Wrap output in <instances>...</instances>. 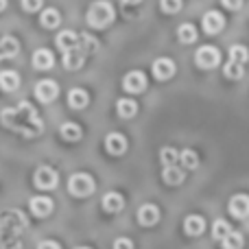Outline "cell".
I'll list each match as a JSON object with an SVG mask.
<instances>
[{
  "label": "cell",
  "instance_id": "cell-42",
  "mask_svg": "<svg viewBox=\"0 0 249 249\" xmlns=\"http://www.w3.org/2000/svg\"><path fill=\"white\" fill-rule=\"evenodd\" d=\"M77 249H90V247H77Z\"/></svg>",
  "mask_w": 249,
  "mask_h": 249
},
{
  "label": "cell",
  "instance_id": "cell-7",
  "mask_svg": "<svg viewBox=\"0 0 249 249\" xmlns=\"http://www.w3.org/2000/svg\"><path fill=\"white\" fill-rule=\"evenodd\" d=\"M35 96H37L39 103H53V101L59 96V86H57L53 79H42V81L35 86Z\"/></svg>",
  "mask_w": 249,
  "mask_h": 249
},
{
  "label": "cell",
  "instance_id": "cell-23",
  "mask_svg": "<svg viewBox=\"0 0 249 249\" xmlns=\"http://www.w3.org/2000/svg\"><path fill=\"white\" fill-rule=\"evenodd\" d=\"M0 88H2L4 92H13L20 88V77H18V72H13V70H2L0 72Z\"/></svg>",
  "mask_w": 249,
  "mask_h": 249
},
{
  "label": "cell",
  "instance_id": "cell-36",
  "mask_svg": "<svg viewBox=\"0 0 249 249\" xmlns=\"http://www.w3.org/2000/svg\"><path fill=\"white\" fill-rule=\"evenodd\" d=\"M42 4H44V0H22V9H24V11H29V13L39 11V9H42Z\"/></svg>",
  "mask_w": 249,
  "mask_h": 249
},
{
  "label": "cell",
  "instance_id": "cell-17",
  "mask_svg": "<svg viewBox=\"0 0 249 249\" xmlns=\"http://www.w3.org/2000/svg\"><path fill=\"white\" fill-rule=\"evenodd\" d=\"M86 57H88V53L83 51L81 46L74 48V51L64 53V68L66 70H79L83 66V61H86Z\"/></svg>",
  "mask_w": 249,
  "mask_h": 249
},
{
  "label": "cell",
  "instance_id": "cell-41",
  "mask_svg": "<svg viewBox=\"0 0 249 249\" xmlns=\"http://www.w3.org/2000/svg\"><path fill=\"white\" fill-rule=\"evenodd\" d=\"M4 7H7V0H0V11H4Z\"/></svg>",
  "mask_w": 249,
  "mask_h": 249
},
{
  "label": "cell",
  "instance_id": "cell-20",
  "mask_svg": "<svg viewBox=\"0 0 249 249\" xmlns=\"http://www.w3.org/2000/svg\"><path fill=\"white\" fill-rule=\"evenodd\" d=\"M162 179H164V184H168V186H179V184H184L186 173L181 166H164Z\"/></svg>",
  "mask_w": 249,
  "mask_h": 249
},
{
  "label": "cell",
  "instance_id": "cell-13",
  "mask_svg": "<svg viewBox=\"0 0 249 249\" xmlns=\"http://www.w3.org/2000/svg\"><path fill=\"white\" fill-rule=\"evenodd\" d=\"M29 208H31V214L33 216H37V219H46L55 206H53V201L48 197H33L29 201Z\"/></svg>",
  "mask_w": 249,
  "mask_h": 249
},
{
  "label": "cell",
  "instance_id": "cell-29",
  "mask_svg": "<svg viewBox=\"0 0 249 249\" xmlns=\"http://www.w3.org/2000/svg\"><path fill=\"white\" fill-rule=\"evenodd\" d=\"M177 37H179L181 44H193L197 39V29L193 24H181L177 29Z\"/></svg>",
  "mask_w": 249,
  "mask_h": 249
},
{
  "label": "cell",
  "instance_id": "cell-21",
  "mask_svg": "<svg viewBox=\"0 0 249 249\" xmlns=\"http://www.w3.org/2000/svg\"><path fill=\"white\" fill-rule=\"evenodd\" d=\"M101 206H103L105 212L116 214V212H121L124 208V199H123V195H118V193H107L103 197V201H101Z\"/></svg>",
  "mask_w": 249,
  "mask_h": 249
},
{
  "label": "cell",
  "instance_id": "cell-1",
  "mask_svg": "<svg viewBox=\"0 0 249 249\" xmlns=\"http://www.w3.org/2000/svg\"><path fill=\"white\" fill-rule=\"evenodd\" d=\"M0 123L9 129V131L20 133L22 138H35L44 131V121L39 118L37 109L29 103L22 101L16 107H7L0 112Z\"/></svg>",
  "mask_w": 249,
  "mask_h": 249
},
{
  "label": "cell",
  "instance_id": "cell-27",
  "mask_svg": "<svg viewBox=\"0 0 249 249\" xmlns=\"http://www.w3.org/2000/svg\"><path fill=\"white\" fill-rule=\"evenodd\" d=\"M179 164H181V168H184V171H195V168L199 166L197 153H195L193 149H184L179 153Z\"/></svg>",
  "mask_w": 249,
  "mask_h": 249
},
{
  "label": "cell",
  "instance_id": "cell-8",
  "mask_svg": "<svg viewBox=\"0 0 249 249\" xmlns=\"http://www.w3.org/2000/svg\"><path fill=\"white\" fill-rule=\"evenodd\" d=\"M123 88L129 92V94H140V92L146 90V77L140 70H131L127 72V77L123 79Z\"/></svg>",
  "mask_w": 249,
  "mask_h": 249
},
{
  "label": "cell",
  "instance_id": "cell-35",
  "mask_svg": "<svg viewBox=\"0 0 249 249\" xmlns=\"http://www.w3.org/2000/svg\"><path fill=\"white\" fill-rule=\"evenodd\" d=\"M160 7L164 13H177L181 9V0H160Z\"/></svg>",
  "mask_w": 249,
  "mask_h": 249
},
{
  "label": "cell",
  "instance_id": "cell-40",
  "mask_svg": "<svg viewBox=\"0 0 249 249\" xmlns=\"http://www.w3.org/2000/svg\"><path fill=\"white\" fill-rule=\"evenodd\" d=\"M124 4H138V2H142V0H123Z\"/></svg>",
  "mask_w": 249,
  "mask_h": 249
},
{
  "label": "cell",
  "instance_id": "cell-11",
  "mask_svg": "<svg viewBox=\"0 0 249 249\" xmlns=\"http://www.w3.org/2000/svg\"><path fill=\"white\" fill-rule=\"evenodd\" d=\"M160 221V208L153 206V203H144V206L138 208V223L142 228H151Z\"/></svg>",
  "mask_w": 249,
  "mask_h": 249
},
{
  "label": "cell",
  "instance_id": "cell-10",
  "mask_svg": "<svg viewBox=\"0 0 249 249\" xmlns=\"http://www.w3.org/2000/svg\"><path fill=\"white\" fill-rule=\"evenodd\" d=\"M201 24H203V31H206L208 35H216L223 31L225 18H223V13H219V11H208L206 16H203Z\"/></svg>",
  "mask_w": 249,
  "mask_h": 249
},
{
  "label": "cell",
  "instance_id": "cell-18",
  "mask_svg": "<svg viewBox=\"0 0 249 249\" xmlns=\"http://www.w3.org/2000/svg\"><path fill=\"white\" fill-rule=\"evenodd\" d=\"M184 232L188 234V236H201L203 232H206V221H203V216L199 214H190L184 219Z\"/></svg>",
  "mask_w": 249,
  "mask_h": 249
},
{
  "label": "cell",
  "instance_id": "cell-15",
  "mask_svg": "<svg viewBox=\"0 0 249 249\" xmlns=\"http://www.w3.org/2000/svg\"><path fill=\"white\" fill-rule=\"evenodd\" d=\"M230 212L234 219H245L249 216V197L247 195H234L230 199Z\"/></svg>",
  "mask_w": 249,
  "mask_h": 249
},
{
  "label": "cell",
  "instance_id": "cell-14",
  "mask_svg": "<svg viewBox=\"0 0 249 249\" xmlns=\"http://www.w3.org/2000/svg\"><path fill=\"white\" fill-rule=\"evenodd\" d=\"M105 149L112 155H123L124 151H127V138L118 131L107 133V138H105Z\"/></svg>",
  "mask_w": 249,
  "mask_h": 249
},
{
  "label": "cell",
  "instance_id": "cell-28",
  "mask_svg": "<svg viewBox=\"0 0 249 249\" xmlns=\"http://www.w3.org/2000/svg\"><path fill=\"white\" fill-rule=\"evenodd\" d=\"M160 162H162L164 166H177V164H179V151H175L173 146H164V149L160 151Z\"/></svg>",
  "mask_w": 249,
  "mask_h": 249
},
{
  "label": "cell",
  "instance_id": "cell-19",
  "mask_svg": "<svg viewBox=\"0 0 249 249\" xmlns=\"http://www.w3.org/2000/svg\"><path fill=\"white\" fill-rule=\"evenodd\" d=\"M33 66L37 70H48L55 66V57H53V53L48 48H37L33 53Z\"/></svg>",
  "mask_w": 249,
  "mask_h": 249
},
{
  "label": "cell",
  "instance_id": "cell-39",
  "mask_svg": "<svg viewBox=\"0 0 249 249\" xmlns=\"http://www.w3.org/2000/svg\"><path fill=\"white\" fill-rule=\"evenodd\" d=\"M37 249H61V247H59V243H55V241H42L37 245Z\"/></svg>",
  "mask_w": 249,
  "mask_h": 249
},
{
  "label": "cell",
  "instance_id": "cell-33",
  "mask_svg": "<svg viewBox=\"0 0 249 249\" xmlns=\"http://www.w3.org/2000/svg\"><path fill=\"white\" fill-rule=\"evenodd\" d=\"M221 243H223V249H241L243 247V234L241 232H230Z\"/></svg>",
  "mask_w": 249,
  "mask_h": 249
},
{
  "label": "cell",
  "instance_id": "cell-9",
  "mask_svg": "<svg viewBox=\"0 0 249 249\" xmlns=\"http://www.w3.org/2000/svg\"><path fill=\"white\" fill-rule=\"evenodd\" d=\"M175 72H177V68L168 57H160V59L153 61V77L158 79V81H168Z\"/></svg>",
  "mask_w": 249,
  "mask_h": 249
},
{
  "label": "cell",
  "instance_id": "cell-4",
  "mask_svg": "<svg viewBox=\"0 0 249 249\" xmlns=\"http://www.w3.org/2000/svg\"><path fill=\"white\" fill-rule=\"evenodd\" d=\"M94 188H96V184L90 173H74L68 179V193L72 195V197H79V199L90 197V195L94 193Z\"/></svg>",
  "mask_w": 249,
  "mask_h": 249
},
{
  "label": "cell",
  "instance_id": "cell-37",
  "mask_svg": "<svg viewBox=\"0 0 249 249\" xmlns=\"http://www.w3.org/2000/svg\"><path fill=\"white\" fill-rule=\"evenodd\" d=\"M114 249H133V241L131 238H116L114 241Z\"/></svg>",
  "mask_w": 249,
  "mask_h": 249
},
{
  "label": "cell",
  "instance_id": "cell-34",
  "mask_svg": "<svg viewBox=\"0 0 249 249\" xmlns=\"http://www.w3.org/2000/svg\"><path fill=\"white\" fill-rule=\"evenodd\" d=\"M79 37H81V48L88 53V55H90V53H94L96 48H99V44H96V39L92 37V35L81 33V35H79Z\"/></svg>",
  "mask_w": 249,
  "mask_h": 249
},
{
  "label": "cell",
  "instance_id": "cell-25",
  "mask_svg": "<svg viewBox=\"0 0 249 249\" xmlns=\"http://www.w3.org/2000/svg\"><path fill=\"white\" fill-rule=\"evenodd\" d=\"M39 22H42L44 29H57V26L61 24V16H59V11H57V9L48 7V9H44V11H42Z\"/></svg>",
  "mask_w": 249,
  "mask_h": 249
},
{
  "label": "cell",
  "instance_id": "cell-6",
  "mask_svg": "<svg viewBox=\"0 0 249 249\" xmlns=\"http://www.w3.org/2000/svg\"><path fill=\"white\" fill-rule=\"evenodd\" d=\"M33 184L37 186L39 190H53L59 184V175H57V171L51 166H39L33 175Z\"/></svg>",
  "mask_w": 249,
  "mask_h": 249
},
{
  "label": "cell",
  "instance_id": "cell-12",
  "mask_svg": "<svg viewBox=\"0 0 249 249\" xmlns=\"http://www.w3.org/2000/svg\"><path fill=\"white\" fill-rule=\"evenodd\" d=\"M79 46H81V37H79L74 31L66 29L57 35V48H59V51L68 53V51H74V48H79Z\"/></svg>",
  "mask_w": 249,
  "mask_h": 249
},
{
  "label": "cell",
  "instance_id": "cell-16",
  "mask_svg": "<svg viewBox=\"0 0 249 249\" xmlns=\"http://www.w3.org/2000/svg\"><path fill=\"white\" fill-rule=\"evenodd\" d=\"M20 53V42L11 35H2L0 37V61L2 59H13Z\"/></svg>",
  "mask_w": 249,
  "mask_h": 249
},
{
  "label": "cell",
  "instance_id": "cell-30",
  "mask_svg": "<svg viewBox=\"0 0 249 249\" xmlns=\"http://www.w3.org/2000/svg\"><path fill=\"white\" fill-rule=\"evenodd\" d=\"M223 74L228 79H232V81H238V79H243V64H238V61H232L230 59L228 64L223 66Z\"/></svg>",
  "mask_w": 249,
  "mask_h": 249
},
{
  "label": "cell",
  "instance_id": "cell-26",
  "mask_svg": "<svg viewBox=\"0 0 249 249\" xmlns=\"http://www.w3.org/2000/svg\"><path fill=\"white\" fill-rule=\"evenodd\" d=\"M59 133L66 142H77V140H81V136H83L81 127H79L77 123H64L59 127Z\"/></svg>",
  "mask_w": 249,
  "mask_h": 249
},
{
  "label": "cell",
  "instance_id": "cell-3",
  "mask_svg": "<svg viewBox=\"0 0 249 249\" xmlns=\"http://www.w3.org/2000/svg\"><path fill=\"white\" fill-rule=\"evenodd\" d=\"M24 228H26V219L20 210H7L0 216V236L18 238Z\"/></svg>",
  "mask_w": 249,
  "mask_h": 249
},
{
  "label": "cell",
  "instance_id": "cell-22",
  "mask_svg": "<svg viewBox=\"0 0 249 249\" xmlns=\"http://www.w3.org/2000/svg\"><path fill=\"white\" fill-rule=\"evenodd\" d=\"M88 103H90V94H88L86 90H81V88H72L68 94V105L72 109H83L88 107Z\"/></svg>",
  "mask_w": 249,
  "mask_h": 249
},
{
  "label": "cell",
  "instance_id": "cell-2",
  "mask_svg": "<svg viewBox=\"0 0 249 249\" xmlns=\"http://www.w3.org/2000/svg\"><path fill=\"white\" fill-rule=\"evenodd\" d=\"M114 16H116V11H114V7L107 0H96L88 9V24L92 29H105V26H109L114 22Z\"/></svg>",
  "mask_w": 249,
  "mask_h": 249
},
{
  "label": "cell",
  "instance_id": "cell-24",
  "mask_svg": "<svg viewBox=\"0 0 249 249\" xmlns=\"http://www.w3.org/2000/svg\"><path fill=\"white\" fill-rule=\"evenodd\" d=\"M116 112L121 118H133L138 114V103L133 99H118L116 101Z\"/></svg>",
  "mask_w": 249,
  "mask_h": 249
},
{
  "label": "cell",
  "instance_id": "cell-31",
  "mask_svg": "<svg viewBox=\"0 0 249 249\" xmlns=\"http://www.w3.org/2000/svg\"><path fill=\"white\" fill-rule=\"evenodd\" d=\"M230 232H232V228H230V223L225 219H216L214 223H212V236H214L216 241H223Z\"/></svg>",
  "mask_w": 249,
  "mask_h": 249
},
{
  "label": "cell",
  "instance_id": "cell-38",
  "mask_svg": "<svg viewBox=\"0 0 249 249\" xmlns=\"http://www.w3.org/2000/svg\"><path fill=\"white\" fill-rule=\"evenodd\" d=\"M223 2V7H228L230 11H238V9L243 7V0H221Z\"/></svg>",
  "mask_w": 249,
  "mask_h": 249
},
{
  "label": "cell",
  "instance_id": "cell-32",
  "mask_svg": "<svg viewBox=\"0 0 249 249\" xmlns=\"http://www.w3.org/2000/svg\"><path fill=\"white\" fill-rule=\"evenodd\" d=\"M230 59L232 61H238V64H247L249 59V51L243 44H234L232 48H230Z\"/></svg>",
  "mask_w": 249,
  "mask_h": 249
},
{
  "label": "cell",
  "instance_id": "cell-5",
  "mask_svg": "<svg viewBox=\"0 0 249 249\" xmlns=\"http://www.w3.org/2000/svg\"><path fill=\"white\" fill-rule=\"evenodd\" d=\"M195 61H197V66L201 70H210V68H216L221 61V53L216 46H210V44H206V46H201L197 53H195Z\"/></svg>",
  "mask_w": 249,
  "mask_h": 249
}]
</instances>
